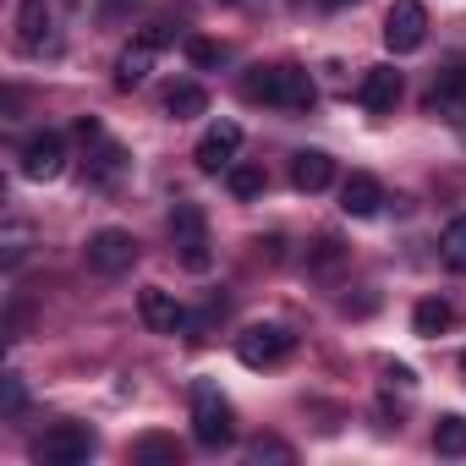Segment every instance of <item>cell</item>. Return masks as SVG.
Masks as SVG:
<instances>
[{
    "label": "cell",
    "mask_w": 466,
    "mask_h": 466,
    "mask_svg": "<svg viewBox=\"0 0 466 466\" xmlns=\"http://www.w3.org/2000/svg\"><path fill=\"white\" fill-rule=\"evenodd\" d=\"M329 181H335V159H329L324 148H302V154H291V187H297V192L313 198V192H324Z\"/></svg>",
    "instance_id": "7c38bea8"
},
{
    "label": "cell",
    "mask_w": 466,
    "mask_h": 466,
    "mask_svg": "<svg viewBox=\"0 0 466 466\" xmlns=\"http://www.w3.org/2000/svg\"><path fill=\"white\" fill-rule=\"evenodd\" d=\"M17 28H23V50L39 56V50L50 45V12H45V0H28L23 17H17Z\"/></svg>",
    "instance_id": "2e32d148"
},
{
    "label": "cell",
    "mask_w": 466,
    "mask_h": 466,
    "mask_svg": "<svg viewBox=\"0 0 466 466\" xmlns=\"http://www.w3.org/2000/svg\"><path fill=\"white\" fill-rule=\"evenodd\" d=\"M461 94H466V61L439 66V72H433V88H428V105L439 110V105H455Z\"/></svg>",
    "instance_id": "e0dca14e"
},
{
    "label": "cell",
    "mask_w": 466,
    "mask_h": 466,
    "mask_svg": "<svg viewBox=\"0 0 466 466\" xmlns=\"http://www.w3.org/2000/svg\"><path fill=\"white\" fill-rule=\"evenodd\" d=\"M439 258H444L455 275H466V214H455V219L444 225V237H439Z\"/></svg>",
    "instance_id": "ffe728a7"
},
{
    "label": "cell",
    "mask_w": 466,
    "mask_h": 466,
    "mask_svg": "<svg viewBox=\"0 0 466 466\" xmlns=\"http://www.w3.org/2000/svg\"><path fill=\"white\" fill-rule=\"evenodd\" d=\"M357 105H362L368 116H390V110L400 105V72H395V66H368V77H362V88H357Z\"/></svg>",
    "instance_id": "8fae6325"
},
{
    "label": "cell",
    "mask_w": 466,
    "mask_h": 466,
    "mask_svg": "<svg viewBox=\"0 0 466 466\" xmlns=\"http://www.w3.org/2000/svg\"><path fill=\"white\" fill-rule=\"evenodd\" d=\"M225 187H230V198H242V203H248V198H264L269 176H264L258 165H242V159H237V165L225 170Z\"/></svg>",
    "instance_id": "d6986e66"
},
{
    "label": "cell",
    "mask_w": 466,
    "mask_h": 466,
    "mask_svg": "<svg viewBox=\"0 0 466 466\" xmlns=\"http://www.w3.org/2000/svg\"><path fill=\"white\" fill-rule=\"evenodd\" d=\"M422 39H428V12H422V0H395V6L384 12V45H390L395 56H411V50H422Z\"/></svg>",
    "instance_id": "52a82bcc"
},
{
    "label": "cell",
    "mask_w": 466,
    "mask_h": 466,
    "mask_svg": "<svg viewBox=\"0 0 466 466\" xmlns=\"http://www.w3.org/2000/svg\"><path fill=\"white\" fill-rule=\"evenodd\" d=\"M390 384H400V390H411L417 379H411V368H400V362H395V368H390Z\"/></svg>",
    "instance_id": "f546056e"
},
{
    "label": "cell",
    "mask_w": 466,
    "mask_h": 466,
    "mask_svg": "<svg viewBox=\"0 0 466 466\" xmlns=\"http://www.w3.org/2000/svg\"><path fill=\"white\" fill-rule=\"evenodd\" d=\"M137 39H143V45H154V50H165V45L176 39V28H170V23H148V28H143Z\"/></svg>",
    "instance_id": "4316f807"
},
{
    "label": "cell",
    "mask_w": 466,
    "mask_h": 466,
    "mask_svg": "<svg viewBox=\"0 0 466 466\" xmlns=\"http://www.w3.org/2000/svg\"><path fill=\"white\" fill-rule=\"evenodd\" d=\"M450 324H455V308H450L444 297H422V302L411 308V329H417V335H444Z\"/></svg>",
    "instance_id": "9a60e30c"
},
{
    "label": "cell",
    "mask_w": 466,
    "mask_h": 466,
    "mask_svg": "<svg viewBox=\"0 0 466 466\" xmlns=\"http://www.w3.org/2000/svg\"><path fill=\"white\" fill-rule=\"evenodd\" d=\"M379 203H384V187H379L368 170L346 176V187H340V208H346L351 219H368V214H379Z\"/></svg>",
    "instance_id": "4fadbf2b"
},
{
    "label": "cell",
    "mask_w": 466,
    "mask_h": 466,
    "mask_svg": "<svg viewBox=\"0 0 466 466\" xmlns=\"http://www.w3.org/2000/svg\"><path fill=\"white\" fill-rule=\"evenodd\" d=\"M17 264H23V230L6 237V269H17Z\"/></svg>",
    "instance_id": "83f0119b"
},
{
    "label": "cell",
    "mask_w": 466,
    "mask_h": 466,
    "mask_svg": "<svg viewBox=\"0 0 466 466\" xmlns=\"http://www.w3.org/2000/svg\"><path fill=\"white\" fill-rule=\"evenodd\" d=\"M237 148H242V127H237V121H214V127L198 137L192 159H198V170H203V176H219V170L237 165Z\"/></svg>",
    "instance_id": "ba28073f"
},
{
    "label": "cell",
    "mask_w": 466,
    "mask_h": 466,
    "mask_svg": "<svg viewBox=\"0 0 466 466\" xmlns=\"http://www.w3.org/2000/svg\"><path fill=\"white\" fill-rule=\"evenodd\" d=\"M242 94L253 105H275V110H313V99H319L308 66H253L242 77Z\"/></svg>",
    "instance_id": "6da1fadb"
},
{
    "label": "cell",
    "mask_w": 466,
    "mask_h": 466,
    "mask_svg": "<svg viewBox=\"0 0 466 466\" xmlns=\"http://www.w3.org/2000/svg\"><path fill=\"white\" fill-rule=\"evenodd\" d=\"M461 373H466V351H461Z\"/></svg>",
    "instance_id": "1f68e13d"
},
{
    "label": "cell",
    "mask_w": 466,
    "mask_h": 466,
    "mask_svg": "<svg viewBox=\"0 0 466 466\" xmlns=\"http://www.w3.org/2000/svg\"><path fill=\"white\" fill-rule=\"evenodd\" d=\"M433 450L439 455H466V417L461 411H450V417L433 422Z\"/></svg>",
    "instance_id": "44dd1931"
},
{
    "label": "cell",
    "mask_w": 466,
    "mask_h": 466,
    "mask_svg": "<svg viewBox=\"0 0 466 466\" xmlns=\"http://www.w3.org/2000/svg\"><path fill=\"white\" fill-rule=\"evenodd\" d=\"M192 439L203 450H225L230 439H237V411H230V400L219 395V384L198 379L192 384Z\"/></svg>",
    "instance_id": "7a4b0ae2"
},
{
    "label": "cell",
    "mask_w": 466,
    "mask_h": 466,
    "mask_svg": "<svg viewBox=\"0 0 466 466\" xmlns=\"http://www.w3.org/2000/svg\"><path fill=\"white\" fill-rule=\"evenodd\" d=\"M132 264H137V237H132V230L105 225V230L88 237V269L94 275H127Z\"/></svg>",
    "instance_id": "8992f818"
},
{
    "label": "cell",
    "mask_w": 466,
    "mask_h": 466,
    "mask_svg": "<svg viewBox=\"0 0 466 466\" xmlns=\"http://www.w3.org/2000/svg\"><path fill=\"white\" fill-rule=\"evenodd\" d=\"M154 45H143V39H132L127 50H121V61H116V88H137L143 77H148V66H154Z\"/></svg>",
    "instance_id": "5bb4252c"
},
{
    "label": "cell",
    "mask_w": 466,
    "mask_h": 466,
    "mask_svg": "<svg viewBox=\"0 0 466 466\" xmlns=\"http://www.w3.org/2000/svg\"><path fill=\"white\" fill-rule=\"evenodd\" d=\"M291 346H297V335H291L286 324H253V329L237 335V357H242L248 368H275V362L291 357Z\"/></svg>",
    "instance_id": "5b68a950"
},
{
    "label": "cell",
    "mask_w": 466,
    "mask_h": 466,
    "mask_svg": "<svg viewBox=\"0 0 466 466\" xmlns=\"http://www.w3.org/2000/svg\"><path fill=\"white\" fill-rule=\"evenodd\" d=\"M324 6H351V0H324Z\"/></svg>",
    "instance_id": "4dcf8cb0"
},
{
    "label": "cell",
    "mask_w": 466,
    "mask_h": 466,
    "mask_svg": "<svg viewBox=\"0 0 466 466\" xmlns=\"http://www.w3.org/2000/svg\"><path fill=\"white\" fill-rule=\"evenodd\" d=\"M208 110V94L198 88V83H176L170 94H165V116H176V121H192V116H203Z\"/></svg>",
    "instance_id": "ac0fdd59"
},
{
    "label": "cell",
    "mask_w": 466,
    "mask_h": 466,
    "mask_svg": "<svg viewBox=\"0 0 466 466\" xmlns=\"http://www.w3.org/2000/svg\"><path fill=\"white\" fill-rule=\"evenodd\" d=\"M94 450H99L94 428H83V422H56V428L34 444V461H39V466H83Z\"/></svg>",
    "instance_id": "277c9868"
},
{
    "label": "cell",
    "mask_w": 466,
    "mask_h": 466,
    "mask_svg": "<svg viewBox=\"0 0 466 466\" xmlns=\"http://www.w3.org/2000/svg\"><path fill=\"white\" fill-rule=\"evenodd\" d=\"M17 159H23V176L28 181H56L66 170V143H61V132H34Z\"/></svg>",
    "instance_id": "9c48e42d"
},
{
    "label": "cell",
    "mask_w": 466,
    "mask_h": 466,
    "mask_svg": "<svg viewBox=\"0 0 466 466\" xmlns=\"http://www.w3.org/2000/svg\"><path fill=\"white\" fill-rule=\"evenodd\" d=\"M170 242H176V258H181L192 275H203V269L214 264V253H208V219H203L198 203H176V208H170Z\"/></svg>",
    "instance_id": "3957f363"
},
{
    "label": "cell",
    "mask_w": 466,
    "mask_h": 466,
    "mask_svg": "<svg viewBox=\"0 0 466 466\" xmlns=\"http://www.w3.org/2000/svg\"><path fill=\"white\" fill-rule=\"evenodd\" d=\"M187 61H192L198 72H208V66L225 61V45H214V39H187Z\"/></svg>",
    "instance_id": "484cf974"
},
{
    "label": "cell",
    "mask_w": 466,
    "mask_h": 466,
    "mask_svg": "<svg viewBox=\"0 0 466 466\" xmlns=\"http://www.w3.org/2000/svg\"><path fill=\"white\" fill-rule=\"evenodd\" d=\"M23 406H28V384H23V373H6V379H0V411L23 417Z\"/></svg>",
    "instance_id": "cb8c5ba5"
},
{
    "label": "cell",
    "mask_w": 466,
    "mask_h": 466,
    "mask_svg": "<svg viewBox=\"0 0 466 466\" xmlns=\"http://www.w3.org/2000/svg\"><path fill=\"white\" fill-rule=\"evenodd\" d=\"M121 165H127V148H121V143H99V154H94V165H88V181L105 187V181L121 176Z\"/></svg>",
    "instance_id": "7402d4cb"
},
{
    "label": "cell",
    "mask_w": 466,
    "mask_h": 466,
    "mask_svg": "<svg viewBox=\"0 0 466 466\" xmlns=\"http://www.w3.org/2000/svg\"><path fill=\"white\" fill-rule=\"evenodd\" d=\"M137 313H143V324H148L154 335H181V329L192 324V313H187L170 291H159V286H148V291L137 297Z\"/></svg>",
    "instance_id": "30bf717a"
},
{
    "label": "cell",
    "mask_w": 466,
    "mask_h": 466,
    "mask_svg": "<svg viewBox=\"0 0 466 466\" xmlns=\"http://www.w3.org/2000/svg\"><path fill=\"white\" fill-rule=\"evenodd\" d=\"M248 461H297V450H291L286 439L264 433V439H253V444H248Z\"/></svg>",
    "instance_id": "d4e9b609"
},
{
    "label": "cell",
    "mask_w": 466,
    "mask_h": 466,
    "mask_svg": "<svg viewBox=\"0 0 466 466\" xmlns=\"http://www.w3.org/2000/svg\"><path fill=\"white\" fill-rule=\"evenodd\" d=\"M77 137H83V143H99V121H94V116H77Z\"/></svg>",
    "instance_id": "f1b7e54d"
},
{
    "label": "cell",
    "mask_w": 466,
    "mask_h": 466,
    "mask_svg": "<svg viewBox=\"0 0 466 466\" xmlns=\"http://www.w3.org/2000/svg\"><path fill=\"white\" fill-rule=\"evenodd\" d=\"M137 461L176 466V461H181V444H176V439H165V433H148V439H137Z\"/></svg>",
    "instance_id": "603a6c76"
}]
</instances>
